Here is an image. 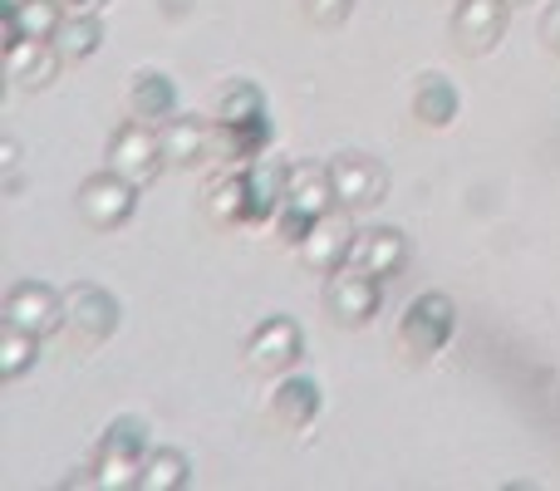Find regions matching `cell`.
<instances>
[{
    "mask_svg": "<svg viewBox=\"0 0 560 491\" xmlns=\"http://www.w3.org/2000/svg\"><path fill=\"white\" fill-rule=\"evenodd\" d=\"M246 118H266V94L252 79H232L212 104V124H246Z\"/></svg>",
    "mask_w": 560,
    "mask_h": 491,
    "instance_id": "obj_22",
    "label": "cell"
},
{
    "mask_svg": "<svg viewBox=\"0 0 560 491\" xmlns=\"http://www.w3.org/2000/svg\"><path fill=\"white\" fill-rule=\"evenodd\" d=\"M163 157L167 167H197L202 157H212V128L197 118H167L163 124Z\"/></svg>",
    "mask_w": 560,
    "mask_h": 491,
    "instance_id": "obj_18",
    "label": "cell"
},
{
    "mask_svg": "<svg viewBox=\"0 0 560 491\" xmlns=\"http://www.w3.org/2000/svg\"><path fill=\"white\" fill-rule=\"evenodd\" d=\"M404 260H408V242H404V232H398V226H369V232H354V246H349L345 266L388 280V276H398V270H404Z\"/></svg>",
    "mask_w": 560,
    "mask_h": 491,
    "instance_id": "obj_13",
    "label": "cell"
},
{
    "mask_svg": "<svg viewBox=\"0 0 560 491\" xmlns=\"http://www.w3.org/2000/svg\"><path fill=\"white\" fill-rule=\"evenodd\" d=\"M207 212L222 226H246V167H232V173L217 177L212 192H207Z\"/></svg>",
    "mask_w": 560,
    "mask_h": 491,
    "instance_id": "obj_23",
    "label": "cell"
},
{
    "mask_svg": "<svg viewBox=\"0 0 560 491\" xmlns=\"http://www.w3.org/2000/svg\"><path fill=\"white\" fill-rule=\"evenodd\" d=\"M349 246H354V222H349L345 207H329V212L310 226V236L295 250H300V260H305L310 270L329 276V270H339L349 260Z\"/></svg>",
    "mask_w": 560,
    "mask_h": 491,
    "instance_id": "obj_11",
    "label": "cell"
},
{
    "mask_svg": "<svg viewBox=\"0 0 560 491\" xmlns=\"http://www.w3.org/2000/svg\"><path fill=\"white\" fill-rule=\"evenodd\" d=\"M0 325H15L35 339L55 335L65 325V295L45 280H20V285H10L5 305H0Z\"/></svg>",
    "mask_w": 560,
    "mask_h": 491,
    "instance_id": "obj_7",
    "label": "cell"
},
{
    "mask_svg": "<svg viewBox=\"0 0 560 491\" xmlns=\"http://www.w3.org/2000/svg\"><path fill=\"white\" fill-rule=\"evenodd\" d=\"M285 207H300L310 217H325L335 207V187H329V167H315V163H295L290 167V192H285Z\"/></svg>",
    "mask_w": 560,
    "mask_h": 491,
    "instance_id": "obj_19",
    "label": "cell"
},
{
    "mask_svg": "<svg viewBox=\"0 0 560 491\" xmlns=\"http://www.w3.org/2000/svg\"><path fill=\"white\" fill-rule=\"evenodd\" d=\"M74 202H79V217H84L94 232H114V226H124L128 217H133L138 183H128L124 173L104 167V173H94V177H84V183H79Z\"/></svg>",
    "mask_w": 560,
    "mask_h": 491,
    "instance_id": "obj_5",
    "label": "cell"
},
{
    "mask_svg": "<svg viewBox=\"0 0 560 491\" xmlns=\"http://www.w3.org/2000/svg\"><path fill=\"white\" fill-rule=\"evenodd\" d=\"M378 300H384V280L369 276V270L339 266L325 280V309L339 325H369L378 315Z\"/></svg>",
    "mask_w": 560,
    "mask_h": 491,
    "instance_id": "obj_9",
    "label": "cell"
},
{
    "mask_svg": "<svg viewBox=\"0 0 560 491\" xmlns=\"http://www.w3.org/2000/svg\"><path fill=\"white\" fill-rule=\"evenodd\" d=\"M541 39L560 55V0H556L551 10H546V20H541Z\"/></svg>",
    "mask_w": 560,
    "mask_h": 491,
    "instance_id": "obj_28",
    "label": "cell"
},
{
    "mask_svg": "<svg viewBox=\"0 0 560 491\" xmlns=\"http://www.w3.org/2000/svg\"><path fill=\"white\" fill-rule=\"evenodd\" d=\"M148 453H153V447H148L143 418H114L94 447V463H89L94 487H138V472H143Z\"/></svg>",
    "mask_w": 560,
    "mask_h": 491,
    "instance_id": "obj_2",
    "label": "cell"
},
{
    "mask_svg": "<svg viewBox=\"0 0 560 491\" xmlns=\"http://www.w3.org/2000/svg\"><path fill=\"white\" fill-rule=\"evenodd\" d=\"M329 187H335V207H345V212H374L388 197V173L369 153H339L329 163Z\"/></svg>",
    "mask_w": 560,
    "mask_h": 491,
    "instance_id": "obj_6",
    "label": "cell"
},
{
    "mask_svg": "<svg viewBox=\"0 0 560 491\" xmlns=\"http://www.w3.org/2000/svg\"><path fill=\"white\" fill-rule=\"evenodd\" d=\"M300 354H305V335H300V325L290 315L261 319V325L252 329V339H246V369H252V374H266V378L295 369Z\"/></svg>",
    "mask_w": 560,
    "mask_h": 491,
    "instance_id": "obj_8",
    "label": "cell"
},
{
    "mask_svg": "<svg viewBox=\"0 0 560 491\" xmlns=\"http://www.w3.org/2000/svg\"><path fill=\"white\" fill-rule=\"evenodd\" d=\"M261 153H271V118H246V124H212V157L217 163L246 167Z\"/></svg>",
    "mask_w": 560,
    "mask_h": 491,
    "instance_id": "obj_14",
    "label": "cell"
},
{
    "mask_svg": "<svg viewBox=\"0 0 560 491\" xmlns=\"http://www.w3.org/2000/svg\"><path fill=\"white\" fill-rule=\"evenodd\" d=\"M128 114L143 118V124H158L163 128L167 118L177 114V89L167 74H158V69H143V74L133 79V89H128Z\"/></svg>",
    "mask_w": 560,
    "mask_h": 491,
    "instance_id": "obj_17",
    "label": "cell"
},
{
    "mask_svg": "<svg viewBox=\"0 0 560 491\" xmlns=\"http://www.w3.org/2000/svg\"><path fill=\"white\" fill-rule=\"evenodd\" d=\"M65 55L55 49V39H25V45L5 49V74L15 89H45L59 74Z\"/></svg>",
    "mask_w": 560,
    "mask_h": 491,
    "instance_id": "obj_16",
    "label": "cell"
},
{
    "mask_svg": "<svg viewBox=\"0 0 560 491\" xmlns=\"http://www.w3.org/2000/svg\"><path fill=\"white\" fill-rule=\"evenodd\" d=\"M506 5H532V0H506Z\"/></svg>",
    "mask_w": 560,
    "mask_h": 491,
    "instance_id": "obj_30",
    "label": "cell"
},
{
    "mask_svg": "<svg viewBox=\"0 0 560 491\" xmlns=\"http://www.w3.org/2000/svg\"><path fill=\"white\" fill-rule=\"evenodd\" d=\"M506 0H457L453 10V45L463 55H492L506 30Z\"/></svg>",
    "mask_w": 560,
    "mask_h": 491,
    "instance_id": "obj_10",
    "label": "cell"
},
{
    "mask_svg": "<svg viewBox=\"0 0 560 491\" xmlns=\"http://www.w3.org/2000/svg\"><path fill=\"white\" fill-rule=\"evenodd\" d=\"M285 192H290V167L280 157H256L246 163V226H266L280 217L285 207Z\"/></svg>",
    "mask_w": 560,
    "mask_h": 491,
    "instance_id": "obj_12",
    "label": "cell"
},
{
    "mask_svg": "<svg viewBox=\"0 0 560 491\" xmlns=\"http://www.w3.org/2000/svg\"><path fill=\"white\" fill-rule=\"evenodd\" d=\"M10 10H15L20 30H25V39H55L59 25H65V0H10Z\"/></svg>",
    "mask_w": 560,
    "mask_h": 491,
    "instance_id": "obj_24",
    "label": "cell"
},
{
    "mask_svg": "<svg viewBox=\"0 0 560 491\" xmlns=\"http://www.w3.org/2000/svg\"><path fill=\"white\" fill-rule=\"evenodd\" d=\"M104 5H108V0H65L69 15H98Z\"/></svg>",
    "mask_w": 560,
    "mask_h": 491,
    "instance_id": "obj_29",
    "label": "cell"
},
{
    "mask_svg": "<svg viewBox=\"0 0 560 491\" xmlns=\"http://www.w3.org/2000/svg\"><path fill=\"white\" fill-rule=\"evenodd\" d=\"M108 167H114V173H124L128 183L148 187L167 167V157H163V128L143 124V118H128V124L118 128L114 138H108Z\"/></svg>",
    "mask_w": 560,
    "mask_h": 491,
    "instance_id": "obj_4",
    "label": "cell"
},
{
    "mask_svg": "<svg viewBox=\"0 0 560 491\" xmlns=\"http://www.w3.org/2000/svg\"><path fill=\"white\" fill-rule=\"evenodd\" d=\"M35 359H39V339L35 335H25V329H15V325L0 329V378H20Z\"/></svg>",
    "mask_w": 560,
    "mask_h": 491,
    "instance_id": "obj_26",
    "label": "cell"
},
{
    "mask_svg": "<svg viewBox=\"0 0 560 491\" xmlns=\"http://www.w3.org/2000/svg\"><path fill=\"white\" fill-rule=\"evenodd\" d=\"M187 482H192V463L177 447H153L143 472H138V487L143 491H183Z\"/></svg>",
    "mask_w": 560,
    "mask_h": 491,
    "instance_id": "obj_21",
    "label": "cell"
},
{
    "mask_svg": "<svg viewBox=\"0 0 560 491\" xmlns=\"http://www.w3.org/2000/svg\"><path fill=\"white\" fill-rule=\"evenodd\" d=\"M349 10H354V0H305V15L315 25H345Z\"/></svg>",
    "mask_w": 560,
    "mask_h": 491,
    "instance_id": "obj_27",
    "label": "cell"
},
{
    "mask_svg": "<svg viewBox=\"0 0 560 491\" xmlns=\"http://www.w3.org/2000/svg\"><path fill=\"white\" fill-rule=\"evenodd\" d=\"M98 45H104V25H98V15H65V25H59V35H55L59 55L65 59H89Z\"/></svg>",
    "mask_w": 560,
    "mask_h": 491,
    "instance_id": "obj_25",
    "label": "cell"
},
{
    "mask_svg": "<svg viewBox=\"0 0 560 491\" xmlns=\"http://www.w3.org/2000/svg\"><path fill=\"white\" fill-rule=\"evenodd\" d=\"M118 300L108 295L104 285H89V280H79V285L65 290V344L69 354H94L98 344H108L118 329Z\"/></svg>",
    "mask_w": 560,
    "mask_h": 491,
    "instance_id": "obj_1",
    "label": "cell"
},
{
    "mask_svg": "<svg viewBox=\"0 0 560 491\" xmlns=\"http://www.w3.org/2000/svg\"><path fill=\"white\" fill-rule=\"evenodd\" d=\"M457 108H463V98H457L453 79L428 74L423 84L413 89V118H418L423 128H447V124L457 118Z\"/></svg>",
    "mask_w": 560,
    "mask_h": 491,
    "instance_id": "obj_20",
    "label": "cell"
},
{
    "mask_svg": "<svg viewBox=\"0 0 560 491\" xmlns=\"http://www.w3.org/2000/svg\"><path fill=\"white\" fill-rule=\"evenodd\" d=\"M457 329V309L443 290H423L413 305L404 309V325H398V344H404L408 359H433L447 349Z\"/></svg>",
    "mask_w": 560,
    "mask_h": 491,
    "instance_id": "obj_3",
    "label": "cell"
},
{
    "mask_svg": "<svg viewBox=\"0 0 560 491\" xmlns=\"http://www.w3.org/2000/svg\"><path fill=\"white\" fill-rule=\"evenodd\" d=\"M319 408H325V398H319L315 378L290 374V378H280V384H276L271 408H266V413H271L276 428H285V433H300V428H310L319 418Z\"/></svg>",
    "mask_w": 560,
    "mask_h": 491,
    "instance_id": "obj_15",
    "label": "cell"
}]
</instances>
